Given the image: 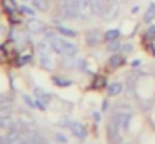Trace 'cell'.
Returning <instances> with one entry per match:
<instances>
[{
	"label": "cell",
	"instance_id": "obj_37",
	"mask_svg": "<svg viewBox=\"0 0 155 144\" xmlns=\"http://www.w3.org/2000/svg\"><path fill=\"white\" fill-rule=\"evenodd\" d=\"M117 2H120V0H117Z\"/></svg>",
	"mask_w": 155,
	"mask_h": 144
},
{
	"label": "cell",
	"instance_id": "obj_20",
	"mask_svg": "<svg viewBox=\"0 0 155 144\" xmlns=\"http://www.w3.org/2000/svg\"><path fill=\"white\" fill-rule=\"evenodd\" d=\"M57 32L62 33V35H65V37H77V32H75V30L67 29V27H62V25L57 27Z\"/></svg>",
	"mask_w": 155,
	"mask_h": 144
},
{
	"label": "cell",
	"instance_id": "obj_25",
	"mask_svg": "<svg viewBox=\"0 0 155 144\" xmlns=\"http://www.w3.org/2000/svg\"><path fill=\"white\" fill-rule=\"evenodd\" d=\"M12 114L10 107H0V119H8Z\"/></svg>",
	"mask_w": 155,
	"mask_h": 144
},
{
	"label": "cell",
	"instance_id": "obj_30",
	"mask_svg": "<svg viewBox=\"0 0 155 144\" xmlns=\"http://www.w3.org/2000/svg\"><path fill=\"white\" fill-rule=\"evenodd\" d=\"M5 59H7V52H5L4 47H0V62H2V60H5Z\"/></svg>",
	"mask_w": 155,
	"mask_h": 144
},
{
	"label": "cell",
	"instance_id": "obj_10",
	"mask_svg": "<svg viewBox=\"0 0 155 144\" xmlns=\"http://www.w3.org/2000/svg\"><path fill=\"white\" fill-rule=\"evenodd\" d=\"M124 64H125V57L122 55V54L114 52L110 55V59H108V65H110L112 69H118V67H122Z\"/></svg>",
	"mask_w": 155,
	"mask_h": 144
},
{
	"label": "cell",
	"instance_id": "obj_11",
	"mask_svg": "<svg viewBox=\"0 0 155 144\" xmlns=\"http://www.w3.org/2000/svg\"><path fill=\"white\" fill-rule=\"evenodd\" d=\"M34 96H35V99H37L38 102H42V104H48L52 100L50 94L45 92L44 89H40V87H35V89H34Z\"/></svg>",
	"mask_w": 155,
	"mask_h": 144
},
{
	"label": "cell",
	"instance_id": "obj_17",
	"mask_svg": "<svg viewBox=\"0 0 155 144\" xmlns=\"http://www.w3.org/2000/svg\"><path fill=\"white\" fill-rule=\"evenodd\" d=\"M32 3H34V9L40 10V12H45V10L48 9L50 0H32Z\"/></svg>",
	"mask_w": 155,
	"mask_h": 144
},
{
	"label": "cell",
	"instance_id": "obj_1",
	"mask_svg": "<svg viewBox=\"0 0 155 144\" xmlns=\"http://www.w3.org/2000/svg\"><path fill=\"white\" fill-rule=\"evenodd\" d=\"M47 40L50 42L52 49H54L57 54H60V55L74 57L75 54H77V45H75V44L67 42V40L60 39V37L55 35V33H48V35H47Z\"/></svg>",
	"mask_w": 155,
	"mask_h": 144
},
{
	"label": "cell",
	"instance_id": "obj_8",
	"mask_svg": "<svg viewBox=\"0 0 155 144\" xmlns=\"http://www.w3.org/2000/svg\"><path fill=\"white\" fill-rule=\"evenodd\" d=\"M102 39H104V35H102V32L97 30V29L88 30V32L85 33V42H87V45H90V47L98 45V44L102 42Z\"/></svg>",
	"mask_w": 155,
	"mask_h": 144
},
{
	"label": "cell",
	"instance_id": "obj_36",
	"mask_svg": "<svg viewBox=\"0 0 155 144\" xmlns=\"http://www.w3.org/2000/svg\"><path fill=\"white\" fill-rule=\"evenodd\" d=\"M120 144H132V142H124V141H122V142Z\"/></svg>",
	"mask_w": 155,
	"mask_h": 144
},
{
	"label": "cell",
	"instance_id": "obj_33",
	"mask_svg": "<svg viewBox=\"0 0 155 144\" xmlns=\"http://www.w3.org/2000/svg\"><path fill=\"white\" fill-rule=\"evenodd\" d=\"M132 65H134V67H138V65H140V60H134V62H132Z\"/></svg>",
	"mask_w": 155,
	"mask_h": 144
},
{
	"label": "cell",
	"instance_id": "obj_5",
	"mask_svg": "<svg viewBox=\"0 0 155 144\" xmlns=\"http://www.w3.org/2000/svg\"><path fill=\"white\" fill-rule=\"evenodd\" d=\"M112 117L117 121V124L120 126V129L127 131V129H128V124H130V119H132V112H122V111H115V112L112 114Z\"/></svg>",
	"mask_w": 155,
	"mask_h": 144
},
{
	"label": "cell",
	"instance_id": "obj_3",
	"mask_svg": "<svg viewBox=\"0 0 155 144\" xmlns=\"http://www.w3.org/2000/svg\"><path fill=\"white\" fill-rule=\"evenodd\" d=\"M62 15L65 20H75L80 17L78 13V0H64L62 5Z\"/></svg>",
	"mask_w": 155,
	"mask_h": 144
},
{
	"label": "cell",
	"instance_id": "obj_32",
	"mask_svg": "<svg viewBox=\"0 0 155 144\" xmlns=\"http://www.w3.org/2000/svg\"><path fill=\"white\" fill-rule=\"evenodd\" d=\"M0 144H10V139H8V136H0Z\"/></svg>",
	"mask_w": 155,
	"mask_h": 144
},
{
	"label": "cell",
	"instance_id": "obj_4",
	"mask_svg": "<svg viewBox=\"0 0 155 144\" xmlns=\"http://www.w3.org/2000/svg\"><path fill=\"white\" fill-rule=\"evenodd\" d=\"M118 10H120V7H118V2L117 0H107L105 2V7H104V12H102V19L104 20H114L115 17L118 15Z\"/></svg>",
	"mask_w": 155,
	"mask_h": 144
},
{
	"label": "cell",
	"instance_id": "obj_19",
	"mask_svg": "<svg viewBox=\"0 0 155 144\" xmlns=\"http://www.w3.org/2000/svg\"><path fill=\"white\" fill-rule=\"evenodd\" d=\"M120 47H122V44L118 42V39L107 42V50L108 52H120Z\"/></svg>",
	"mask_w": 155,
	"mask_h": 144
},
{
	"label": "cell",
	"instance_id": "obj_9",
	"mask_svg": "<svg viewBox=\"0 0 155 144\" xmlns=\"http://www.w3.org/2000/svg\"><path fill=\"white\" fill-rule=\"evenodd\" d=\"M27 29H28V32H32V33H44L45 30H47V27H45V23L42 22V20L30 19L27 22Z\"/></svg>",
	"mask_w": 155,
	"mask_h": 144
},
{
	"label": "cell",
	"instance_id": "obj_14",
	"mask_svg": "<svg viewBox=\"0 0 155 144\" xmlns=\"http://www.w3.org/2000/svg\"><path fill=\"white\" fill-rule=\"evenodd\" d=\"M152 20H155V2L150 3L148 9L145 10V13H143V22L145 23H150Z\"/></svg>",
	"mask_w": 155,
	"mask_h": 144
},
{
	"label": "cell",
	"instance_id": "obj_29",
	"mask_svg": "<svg viewBox=\"0 0 155 144\" xmlns=\"http://www.w3.org/2000/svg\"><path fill=\"white\" fill-rule=\"evenodd\" d=\"M24 100L27 102V106H30V107H35V106H37V102H35V100H32L30 96H24Z\"/></svg>",
	"mask_w": 155,
	"mask_h": 144
},
{
	"label": "cell",
	"instance_id": "obj_26",
	"mask_svg": "<svg viewBox=\"0 0 155 144\" xmlns=\"http://www.w3.org/2000/svg\"><path fill=\"white\" fill-rule=\"evenodd\" d=\"M2 2H4V7L8 10V12H14V10L17 9V7H15V2H14V0H2Z\"/></svg>",
	"mask_w": 155,
	"mask_h": 144
},
{
	"label": "cell",
	"instance_id": "obj_18",
	"mask_svg": "<svg viewBox=\"0 0 155 144\" xmlns=\"http://www.w3.org/2000/svg\"><path fill=\"white\" fill-rule=\"evenodd\" d=\"M52 80H54V84H55V86H58V87L72 86V82L68 79H64V77H58V76H54V77H52Z\"/></svg>",
	"mask_w": 155,
	"mask_h": 144
},
{
	"label": "cell",
	"instance_id": "obj_15",
	"mask_svg": "<svg viewBox=\"0 0 155 144\" xmlns=\"http://www.w3.org/2000/svg\"><path fill=\"white\" fill-rule=\"evenodd\" d=\"M90 2H92V9H94V15L100 17L105 7V0H90Z\"/></svg>",
	"mask_w": 155,
	"mask_h": 144
},
{
	"label": "cell",
	"instance_id": "obj_27",
	"mask_svg": "<svg viewBox=\"0 0 155 144\" xmlns=\"http://www.w3.org/2000/svg\"><path fill=\"white\" fill-rule=\"evenodd\" d=\"M132 50H134L132 44H122V47H120V52L122 54H128V52H132Z\"/></svg>",
	"mask_w": 155,
	"mask_h": 144
},
{
	"label": "cell",
	"instance_id": "obj_24",
	"mask_svg": "<svg viewBox=\"0 0 155 144\" xmlns=\"http://www.w3.org/2000/svg\"><path fill=\"white\" fill-rule=\"evenodd\" d=\"M104 86H107V80L104 77H95L94 80V89H102Z\"/></svg>",
	"mask_w": 155,
	"mask_h": 144
},
{
	"label": "cell",
	"instance_id": "obj_28",
	"mask_svg": "<svg viewBox=\"0 0 155 144\" xmlns=\"http://www.w3.org/2000/svg\"><path fill=\"white\" fill-rule=\"evenodd\" d=\"M55 141H57V142H62V144H65V142H67V137H65L64 134L57 132V134H55Z\"/></svg>",
	"mask_w": 155,
	"mask_h": 144
},
{
	"label": "cell",
	"instance_id": "obj_35",
	"mask_svg": "<svg viewBox=\"0 0 155 144\" xmlns=\"http://www.w3.org/2000/svg\"><path fill=\"white\" fill-rule=\"evenodd\" d=\"M138 12V5L137 7H134V9H132V13H137Z\"/></svg>",
	"mask_w": 155,
	"mask_h": 144
},
{
	"label": "cell",
	"instance_id": "obj_12",
	"mask_svg": "<svg viewBox=\"0 0 155 144\" xmlns=\"http://www.w3.org/2000/svg\"><path fill=\"white\" fill-rule=\"evenodd\" d=\"M124 90V84L122 82H112V84H107V94L110 97H115L118 94H122Z\"/></svg>",
	"mask_w": 155,
	"mask_h": 144
},
{
	"label": "cell",
	"instance_id": "obj_16",
	"mask_svg": "<svg viewBox=\"0 0 155 144\" xmlns=\"http://www.w3.org/2000/svg\"><path fill=\"white\" fill-rule=\"evenodd\" d=\"M118 35H120V30L118 29H108V30H105L104 39L107 40V42H110V40H117Z\"/></svg>",
	"mask_w": 155,
	"mask_h": 144
},
{
	"label": "cell",
	"instance_id": "obj_7",
	"mask_svg": "<svg viewBox=\"0 0 155 144\" xmlns=\"http://www.w3.org/2000/svg\"><path fill=\"white\" fill-rule=\"evenodd\" d=\"M78 13H80V19L84 20H88L94 17V9H92L90 0H78Z\"/></svg>",
	"mask_w": 155,
	"mask_h": 144
},
{
	"label": "cell",
	"instance_id": "obj_21",
	"mask_svg": "<svg viewBox=\"0 0 155 144\" xmlns=\"http://www.w3.org/2000/svg\"><path fill=\"white\" fill-rule=\"evenodd\" d=\"M143 37L147 40H153L155 39V25H150L147 30H145V33H143Z\"/></svg>",
	"mask_w": 155,
	"mask_h": 144
},
{
	"label": "cell",
	"instance_id": "obj_13",
	"mask_svg": "<svg viewBox=\"0 0 155 144\" xmlns=\"http://www.w3.org/2000/svg\"><path fill=\"white\" fill-rule=\"evenodd\" d=\"M37 50H38V54H40V55H50V52L54 49H52V45H50V42H48V40H44V42H38L37 44Z\"/></svg>",
	"mask_w": 155,
	"mask_h": 144
},
{
	"label": "cell",
	"instance_id": "obj_31",
	"mask_svg": "<svg viewBox=\"0 0 155 144\" xmlns=\"http://www.w3.org/2000/svg\"><path fill=\"white\" fill-rule=\"evenodd\" d=\"M20 10H22V12H25V13H28V15H34V10L28 9V7H24V5H22V7H20Z\"/></svg>",
	"mask_w": 155,
	"mask_h": 144
},
{
	"label": "cell",
	"instance_id": "obj_23",
	"mask_svg": "<svg viewBox=\"0 0 155 144\" xmlns=\"http://www.w3.org/2000/svg\"><path fill=\"white\" fill-rule=\"evenodd\" d=\"M40 62H42V65L47 67V69H52V65H54L50 55H40Z\"/></svg>",
	"mask_w": 155,
	"mask_h": 144
},
{
	"label": "cell",
	"instance_id": "obj_34",
	"mask_svg": "<svg viewBox=\"0 0 155 144\" xmlns=\"http://www.w3.org/2000/svg\"><path fill=\"white\" fill-rule=\"evenodd\" d=\"M94 119H95V121H100V114L95 112V114H94Z\"/></svg>",
	"mask_w": 155,
	"mask_h": 144
},
{
	"label": "cell",
	"instance_id": "obj_22",
	"mask_svg": "<svg viewBox=\"0 0 155 144\" xmlns=\"http://www.w3.org/2000/svg\"><path fill=\"white\" fill-rule=\"evenodd\" d=\"M115 111H122V112H132V107L127 102H118L115 106Z\"/></svg>",
	"mask_w": 155,
	"mask_h": 144
},
{
	"label": "cell",
	"instance_id": "obj_2",
	"mask_svg": "<svg viewBox=\"0 0 155 144\" xmlns=\"http://www.w3.org/2000/svg\"><path fill=\"white\" fill-rule=\"evenodd\" d=\"M107 141L108 144H120L122 142V134H120V126L117 124V121L110 116L107 122Z\"/></svg>",
	"mask_w": 155,
	"mask_h": 144
},
{
	"label": "cell",
	"instance_id": "obj_6",
	"mask_svg": "<svg viewBox=\"0 0 155 144\" xmlns=\"http://www.w3.org/2000/svg\"><path fill=\"white\" fill-rule=\"evenodd\" d=\"M65 124H67L65 127H68V129L72 131V134H74L75 137H78V139H84V137L87 136V129H85L84 124L75 122V121H65Z\"/></svg>",
	"mask_w": 155,
	"mask_h": 144
}]
</instances>
